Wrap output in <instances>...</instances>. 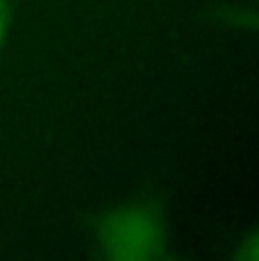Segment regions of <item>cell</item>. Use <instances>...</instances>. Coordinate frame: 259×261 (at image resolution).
<instances>
[{
	"label": "cell",
	"instance_id": "1",
	"mask_svg": "<svg viewBox=\"0 0 259 261\" xmlns=\"http://www.w3.org/2000/svg\"><path fill=\"white\" fill-rule=\"evenodd\" d=\"M100 248L118 261H146L162 254L164 227L159 214L146 204H132L109 214L100 225Z\"/></svg>",
	"mask_w": 259,
	"mask_h": 261
},
{
	"label": "cell",
	"instance_id": "3",
	"mask_svg": "<svg viewBox=\"0 0 259 261\" xmlns=\"http://www.w3.org/2000/svg\"><path fill=\"white\" fill-rule=\"evenodd\" d=\"M7 12H9V0H0V46H3L5 30H7Z\"/></svg>",
	"mask_w": 259,
	"mask_h": 261
},
{
	"label": "cell",
	"instance_id": "2",
	"mask_svg": "<svg viewBox=\"0 0 259 261\" xmlns=\"http://www.w3.org/2000/svg\"><path fill=\"white\" fill-rule=\"evenodd\" d=\"M239 259H250V261H259V232H255L252 237H248L241 243L237 252Z\"/></svg>",
	"mask_w": 259,
	"mask_h": 261
}]
</instances>
